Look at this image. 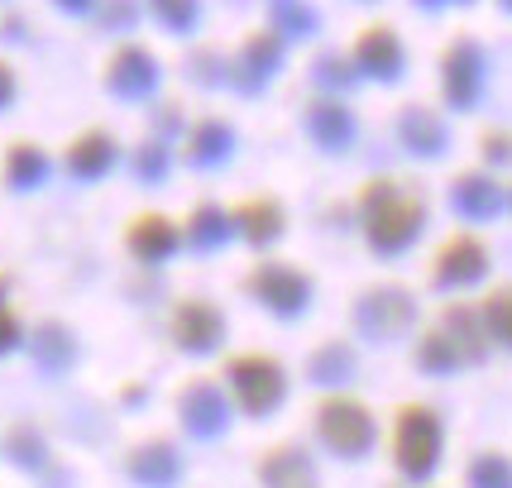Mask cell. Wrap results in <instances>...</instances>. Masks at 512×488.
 Returning a JSON list of instances; mask_svg holds the SVG:
<instances>
[{"mask_svg": "<svg viewBox=\"0 0 512 488\" xmlns=\"http://www.w3.org/2000/svg\"><path fill=\"white\" fill-rule=\"evenodd\" d=\"M230 383H235V393H240V402H245L249 412H268L273 402H278V393H283V374H278V364L273 359H235L230 364Z\"/></svg>", "mask_w": 512, "mask_h": 488, "instance_id": "7a4b0ae2", "label": "cell"}, {"mask_svg": "<svg viewBox=\"0 0 512 488\" xmlns=\"http://www.w3.org/2000/svg\"><path fill=\"white\" fill-rule=\"evenodd\" d=\"M479 479H484L489 488H503V484H508V474H503V465H479Z\"/></svg>", "mask_w": 512, "mask_h": 488, "instance_id": "8992f818", "label": "cell"}, {"mask_svg": "<svg viewBox=\"0 0 512 488\" xmlns=\"http://www.w3.org/2000/svg\"><path fill=\"white\" fill-rule=\"evenodd\" d=\"M216 331H221V321H216V311H206V307H187V311L178 316L182 345H192V350H206V345H216Z\"/></svg>", "mask_w": 512, "mask_h": 488, "instance_id": "277c9868", "label": "cell"}, {"mask_svg": "<svg viewBox=\"0 0 512 488\" xmlns=\"http://www.w3.org/2000/svg\"><path fill=\"white\" fill-rule=\"evenodd\" d=\"M436 450H441V426L426 407H402L398 426H393V455L407 474H426L436 465Z\"/></svg>", "mask_w": 512, "mask_h": 488, "instance_id": "6da1fadb", "label": "cell"}, {"mask_svg": "<svg viewBox=\"0 0 512 488\" xmlns=\"http://www.w3.org/2000/svg\"><path fill=\"white\" fill-rule=\"evenodd\" d=\"M316 426H321V436H326L340 455L364 450L369 436H374V422H369V412H364L359 402H326L321 417H316Z\"/></svg>", "mask_w": 512, "mask_h": 488, "instance_id": "3957f363", "label": "cell"}, {"mask_svg": "<svg viewBox=\"0 0 512 488\" xmlns=\"http://www.w3.org/2000/svg\"><path fill=\"white\" fill-rule=\"evenodd\" d=\"M15 335H20V326H15V316H10V307L0 302V350H10V345H15Z\"/></svg>", "mask_w": 512, "mask_h": 488, "instance_id": "5b68a950", "label": "cell"}]
</instances>
